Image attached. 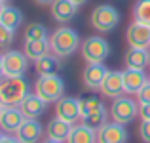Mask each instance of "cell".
Segmentation results:
<instances>
[{"label": "cell", "instance_id": "ac0fdd59", "mask_svg": "<svg viewBox=\"0 0 150 143\" xmlns=\"http://www.w3.org/2000/svg\"><path fill=\"white\" fill-rule=\"evenodd\" d=\"M124 63L127 69H144L150 65V50L148 48H129L124 55Z\"/></svg>", "mask_w": 150, "mask_h": 143}, {"label": "cell", "instance_id": "30bf717a", "mask_svg": "<svg viewBox=\"0 0 150 143\" xmlns=\"http://www.w3.org/2000/svg\"><path fill=\"white\" fill-rule=\"evenodd\" d=\"M106 73H108V69L103 63H88L84 67V71H82L84 86L88 90H101V84L105 80Z\"/></svg>", "mask_w": 150, "mask_h": 143}, {"label": "cell", "instance_id": "2e32d148", "mask_svg": "<svg viewBox=\"0 0 150 143\" xmlns=\"http://www.w3.org/2000/svg\"><path fill=\"white\" fill-rule=\"evenodd\" d=\"M78 11V6L72 0H55L51 4V17L59 23H69L74 19Z\"/></svg>", "mask_w": 150, "mask_h": 143}, {"label": "cell", "instance_id": "e0dca14e", "mask_svg": "<svg viewBox=\"0 0 150 143\" xmlns=\"http://www.w3.org/2000/svg\"><path fill=\"white\" fill-rule=\"evenodd\" d=\"M148 82L144 69H125L124 71V88L125 94H139V90Z\"/></svg>", "mask_w": 150, "mask_h": 143}, {"label": "cell", "instance_id": "7c38bea8", "mask_svg": "<svg viewBox=\"0 0 150 143\" xmlns=\"http://www.w3.org/2000/svg\"><path fill=\"white\" fill-rule=\"evenodd\" d=\"M101 94L106 97H120L125 94L124 88V71H108L101 84Z\"/></svg>", "mask_w": 150, "mask_h": 143}, {"label": "cell", "instance_id": "ffe728a7", "mask_svg": "<svg viewBox=\"0 0 150 143\" xmlns=\"http://www.w3.org/2000/svg\"><path fill=\"white\" fill-rule=\"evenodd\" d=\"M67 143H97V130L86 126L84 122L76 124L70 130L69 137H67Z\"/></svg>", "mask_w": 150, "mask_h": 143}, {"label": "cell", "instance_id": "7a4b0ae2", "mask_svg": "<svg viewBox=\"0 0 150 143\" xmlns=\"http://www.w3.org/2000/svg\"><path fill=\"white\" fill-rule=\"evenodd\" d=\"M30 94V86L23 77H4L0 80V103L4 107H19V103Z\"/></svg>", "mask_w": 150, "mask_h": 143}, {"label": "cell", "instance_id": "f35d334b", "mask_svg": "<svg viewBox=\"0 0 150 143\" xmlns=\"http://www.w3.org/2000/svg\"><path fill=\"white\" fill-rule=\"evenodd\" d=\"M0 139H2V132H0Z\"/></svg>", "mask_w": 150, "mask_h": 143}, {"label": "cell", "instance_id": "277c9868", "mask_svg": "<svg viewBox=\"0 0 150 143\" xmlns=\"http://www.w3.org/2000/svg\"><path fill=\"white\" fill-rule=\"evenodd\" d=\"M34 94L40 95L46 103L59 101L65 94V80L59 74H42L34 84Z\"/></svg>", "mask_w": 150, "mask_h": 143}, {"label": "cell", "instance_id": "ba28073f", "mask_svg": "<svg viewBox=\"0 0 150 143\" xmlns=\"http://www.w3.org/2000/svg\"><path fill=\"white\" fill-rule=\"evenodd\" d=\"M55 117L63 118L70 124H76L82 118V99L63 95L59 101H55Z\"/></svg>", "mask_w": 150, "mask_h": 143}, {"label": "cell", "instance_id": "8992f818", "mask_svg": "<svg viewBox=\"0 0 150 143\" xmlns=\"http://www.w3.org/2000/svg\"><path fill=\"white\" fill-rule=\"evenodd\" d=\"M110 51V44L103 36H88L80 46V54L86 63H105Z\"/></svg>", "mask_w": 150, "mask_h": 143}, {"label": "cell", "instance_id": "6da1fadb", "mask_svg": "<svg viewBox=\"0 0 150 143\" xmlns=\"http://www.w3.org/2000/svg\"><path fill=\"white\" fill-rule=\"evenodd\" d=\"M50 46H51V54L65 59L69 55H72L82 46V42H80V36H78V33L74 29H70V27H59V29H55L51 33Z\"/></svg>", "mask_w": 150, "mask_h": 143}, {"label": "cell", "instance_id": "d590c367", "mask_svg": "<svg viewBox=\"0 0 150 143\" xmlns=\"http://www.w3.org/2000/svg\"><path fill=\"white\" fill-rule=\"evenodd\" d=\"M76 6H82V4H86V2H89V0H72Z\"/></svg>", "mask_w": 150, "mask_h": 143}, {"label": "cell", "instance_id": "9a60e30c", "mask_svg": "<svg viewBox=\"0 0 150 143\" xmlns=\"http://www.w3.org/2000/svg\"><path fill=\"white\" fill-rule=\"evenodd\" d=\"M19 109H21V113L25 114V118H38V117H42V114L46 113L48 103H46L40 95L29 94L21 103H19Z\"/></svg>", "mask_w": 150, "mask_h": 143}, {"label": "cell", "instance_id": "cb8c5ba5", "mask_svg": "<svg viewBox=\"0 0 150 143\" xmlns=\"http://www.w3.org/2000/svg\"><path fill=\"white\" fill-rule=\"evenodd\" d=\"M82 122H84L86 126H89V128H93V130H99L103 124H106V107L101 105L99 109H95L93 113L86 114V117L82 118Z\"/></svg>", "mask_w": 150, "mask_h": 143}, {"label": "cell", "instance_id": "d6986e66", "mask_svg": "<svg viewBox=\"0 0 150 143\" xmlns=\"http://www.w3.org/2000/svg\"><path fill=\"white\" fill-rule=\"evenodd\" d=\"M70 130H72V124L67 120H63V118L55 117L51 118L48 122V130H46V136L50 137V139H55V141H67V137H69Z\"/></svg>", "mask_w": 150, "mask_h": 143}, {"label": "cell", "instance_id": "f546056e", "mask_svg": "<svg viewBox=\"0 0 150 143\" xmlns=\"http://www.w3.org/2000/svg\"><path fill=\"white\" fill-rule=\"evenodd\" d=\"M137 99H139V105H143V103H150V82H146V84L139 90Z\"/></svg>", "mask_w": 150, "mask_h": 143}, {"label": "cell", "instance_id": "52a82bcc", "mask_svg": "<svg viewBox=\"0 0 150 143\" xmlns=\"http://www.w3.org/2000/svg\"><path fill=\"white\" fill-rule=\"evenodd\" d=\"M4 77H25L27 69H29V61L30 59L25 55V51H17V50H8L4 51Z\"/></svg>", "mask_w": 150, "mask_h": 143}, {"label": "cell", "instance_id": "44dd1931", "mask_svg": "<svg viewBox=\"0 0 150 143\" xmlns=\"http://www.w3.org/2000/svg\"><path fill=\"white\" fill-rule=\"evenodd\" d=\"M23 51L30 61H38L40 57L50 54L51 46H50V40H25Z\"/></svg>", "mask_w": 150, "mask_h": 143}, {"label": "cell", "instance_id": "1f68e13d", "mask_svg": "<svg viewBox=\"0 0 150 143\" xmlns=\"http://www.w3.org/2000/svg\"><path fill=\"white\" fill-rule=\"evenodd\" d=\"M0 143H21V141H19L17 137H13V136H10V134H6V136H2Z\"/></svg>", "mask_w": 150, "mask_h": 143}, {"label": "cell", "instance_id": "d4e9b609", "mask_svg": "<svg viewBox=\"0 0 150 143\" xmlns=\"http://www.w3.org/2000/svg\"><path fill=\"white\" fill-rule=\"evenodd\" d=\"M133 21L150 25V0H137L133 6Z\"/></svg>", "mask_w": 150, "mask_h": 143}, {"label": "cell", "instance_id": "4fadbf2b", "mask_svg": "<svg viewBox=\"0 0 150 143\" xmlns=\"http://www.w3.org/2000/svg\"><path fill=\"white\" fill-rule=\"evenodd\" d=\"M23 122H25V114L19 107H4V113L0 117V130L4 134H15Z\"/></svg>", "mask_w": 150, "mask_h": 143}, {"label": "cell", "instance_id": "5bb4252c", "mask_svg": "<svg viewBox=\"0 0 150 143\" xmlns=\"http://www.w3.org/2000/svg\"><path fill=\"white\" fill-rule=\"evenodd\" d=\"M42 134H44V128L38 122V118H25L21 128L15 132V137L21 143H38Z\"/></svg>", "mask_w": 150, "mask_h": 143}, {"label": "cell", "instance_id": "5b68a950", "mask_svg": "<svg viewBox=\"0 0 150 143\" xmlns=\"http://www.w3.org/2000/svg\"><path fill=\"white\" fill-rule=\"evenodd\" d=\"M108 113H110L112 122L125 126L139 117V103L135 99L127 97V95H120V97H114L112 105L108 107Z\"/></svg>", "mask_w": 150, "mask_h": 143}, {"label": "cell", "instance_id": "ab89813d", "mask_svg": "<svg viewBox=\"0 0 150 143\" xmlns=\"http://www.w3.org/2000/svg\"><path fill=\"white\" fill-rule=\"evenodd\" d=\"M148 82H150V77H148Z\"/></svg>", "mask_w": 150, "mask_h": 143}, {"label": "cell", "instance_id": "603a6c76", "mask_svg": "<svg viewBox=\"0 0 150 143\" xmlns=\"http://www.w3.org/2000/svg\"><path fill=\"white\" fill-rule=\"evenodd\" d=\"M23 21V11L19 8H13V6H6L2 17H0V23H4L6 27H10L11 31H17V27L21 25Z\"/></svg>", "mask_w": 150, "mask_h": 143}, {"label": "cell", "instance_id": "d6a6232c", "mask_svg": "<svg viewBox=\"0 0 150 143\" xmlns=\"http://www.w3.org/2000/svg\"><path fill=\"white\" fill-rule=\"evenodd\" d=\"M34 2H36L38 6H48V4H50V6H51V4H53L55 0H34Z\"/></svg>", "mask_w": 150, "mask_h": 143}, {"label": "cell", "instance_id": "484cf974", "mask_svg": "<svg viewBox=\"0 0 150 143\" xmlns=\"http://www.w3.org/2000/svg\"><path fill=\"white\" fill-rule=\"evenodd\" d=\"M25 40H48V29L42 23H30L25 29Z\"/></svg>", "mask_w": 150, "mask_h": 143}, {"label": "cell", "instance_id": "7402d4cb", "mask_svg": "<svg viewBox=\"0 0 150 143\" xmlns=\"http://www.w3.org/2000/svg\"><path fill=\"white\" fill-rule=\"evenodd\" d=\"M34 69L40 77L42 74H57L61 71V57H57L55 54H48L38 61H34Z\"/></svg>", "mask_w": 150, "mask_h": 143}, {"label": "cell", "instance_id": "f1b7e54d", "mask_svg": "<svg viewBox=\"0 0 150 143\" xmlns=\"http://www.w3.org/2000/svg\"><path fill=\"white\" fill-rule=\"evenodd\" d=\"M139 137L143 143H150V120H143L139 126Z\"/></svg>", "mask_w": 150, "mask_h": 143}, {"label": "cell", "instance_id": "9c48e42d", "mask_svg": "<svg viewBox=\"0 0 150 143\" xmlns=\"http://www.w3.org/2000/svg\"><path fill=\"white\" fill-rule=\"evenodd\" d=\"M125 40L129 48H150V25L133 21L125 31Z\"/></svg>", "mask_w": 150, "mask_h": 143}, {"label": "cell", "instance_id": "4316f807", "mask_svg": "<svg viewBox=\"0 0 150 143\" xmlns=\"http://www.w3.org/2000/svg\"><path fill=\"white\" fill-rule=\"evenodd\" d=\"M101 105H105V103H103L101 99H97V97H88V99H82V118H84L86 114L93 113L95 109H99Z\"/></svg>", "mask_w": 150, "mask_h": 143}, {"label": "cell", "instance_id": "8fae6325", "mask_svg": "<svg viewBox=\"0 0 150 143\" xmlns=\"http://www.w3.org/2000/svg\"><path fill=\"white\" fill-rule=\"evenodd\" d=\"M125 141H127V132H125L124 124L108 122L97 130V143H125Z\"/></svg>", "mask_w": 150, "mask_h": 143}, {"label": "cell", "instance_id": "83f0119b", "mask_svg": "<svg viewBox=\"0 0 150 143\" xmlns=\"http://www.w3.org/2000/svg\"><path fill=\"white\" fill-rule=\"evenodd\" d=\"M13 33L10 27H6L4 23H0V48H10L13 42Z\"/></svg>", "mask_w": 150, "mask_h": 143}, {"label": "cell", "instance_id": "3957f363", "mask_svg": "<svg viewBox=\"0 0 150 143\" xmlns=\"http://www.w3.org/2000/svg\"><path fill=\"white\" fill-rule=\"evenodd\" d=\"M89 23L99 33H110L120 23V11L114 6H110V4H99V6H95L91 10Z\"/></svg>", "mask_w": 150, "mask_h": 143}, {"label": "cell", "instance_id": "836d02e7", "mask_svg": "<svg viewBox=\"0 0 150 143\" xmlns=\"http://www.w3.org/2000/svg\"><path fill=\"white\" fill-rule=\"evenodd\" d=\"M4 78V55H0V80Z\"/></svg>", "mask_w": 150, "mask_h": 143}, {"label": "cell", "instance_id": "4dcf8cb0", "mask_svg": "<svg viewBox=\"0 0 150 143\" xmlns=\"http://www.w3.org/2000/svg\"><path fill=\"white\" fill-rule=\"evenodd\" d=\"M139 118L141 120H150V103L139 105Z\"/></svg>", "mask_w": 150, "mask_h": 143}, {"label": "cell", "instance_id": "8d00e7d4", "mask_svg": "<svg viewBox=\"0 0 150 143\" xmlns=\"http://www.w3.org/2000/svg\"><path fill=\"white\" fill-rule=\"evenodd\" d=\"M2 113H4V105L0 103V117H2Z\"/></svg>", "mask_w": 150, "mask_h": 143}, {"label": "cell", "instance_id": "74e56055", "mask_svg": "<svg viewBox=\"0 0 150 143\" xmlns=\"http://www.w3.org/2000/svg\"><path fill=\"white\" fill-rule=\"evenodd\" d=\"M2 2H10V0H2Z\"/></svg>", "mask_w": 150, "mask_h": 143}, {"label": "cell", "instance_id": "e575fe53", "mask_svg": "<svg viewBox=\"0 0 150 143\" xmlns=\"http://www.w3.org/2000/svg\"><path fill=\"white\" fill-rule=\"evenodd\" d=\"M4 10H6V2H2V0H0V17H2Z\"/></svg>", "mask_w": 150, "mask_h": 143}]
</instances>
